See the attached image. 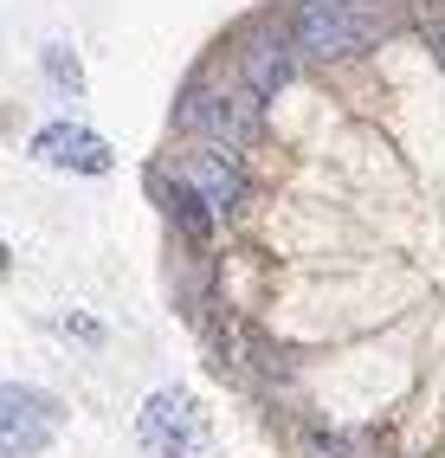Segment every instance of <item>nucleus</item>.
Instances as JSON below:
<instances>
[{
    "label": "nucleus",
    "instance_id": "nucleus-1",
    "mask_svg": "<svg viewBox=\"0 0 445 458\" xmlns=\"http://www.w3.org/2000/svg\"><path fill=\"white\" fill-rule=\"evenodd\" d=\"M388 0H297L290 13V46L297 58H316V65H336L388 39Z\"/></svg>",
    "mask_w": 445,
    "mask_h": 458
},
{
    "label": "nucleus",
    "instance_id": "nucleus-2",
    "mask_svg": "<svg viewBox=\"0 0 445 458\" xmlns=\"http://www.w3.org/2000/svg\"><path fill=\"white\" fill-rule=\"evenodd\" d=\"M136 439L162 458H200L206 452V413L188 387H155L136 413Z\"/></svg>",
    "mask_w": 445,
    "mask_h": 458
},
{
    "label": "nucleus",
    "instance_id": "nucleus-3",
    "mask_svg": "<svg viewBox=\"0 0 445 458\" xmlns=\"http://www.w3.org/2000/svg\"><path fill=\"white\" fill-rule=\"evenodd\" d=\"M181 123L200 130L214 148H226V156H239L258 136V98L252 90H194L181 104Z\"/></svg>",
    "mask_w": 445,
    "mask_h": 458
},
{
    "label": "nucleus",
    "instance_id": "nucleus-4",
    "mask_svg": "<svg viewBox=\"0 0 445 458\" xmlns=\"http://www.w3.org/2000/svg\"><path fill=\"white\" fill-rule=\"evenodd\" d=\"M52 426H58V413L39 387L0 381V458H33L52 439Z\"/></svg>",
    "mask_w": 445,
    "mask_h": 458
},
{
    "label": "nucleus",
    "instance_id": "nucleus-5",
    "mask_svg": "<svg viewBox=\"0 0 445 458\" xmlns=\"http://www.w3.org/2000/svg\"><path fill=\"white\" fill-rule=\"evenodd\" d=\"M181 181L214 207V213H239L246 200H252V181H246V168H239V156H226V148H188V162H181Z\"/></svg>",
    "mask_w": 445,
    "mask_h": 458
},
{
    "label": "nucleus",
    "instance_id": "nucleus-6",
    "mask_svg": "<svg viewBox=\"0 0 445 458\" xmlns=\"http://www.w3.org/2000/svg\"><path fill=\"white\" fill-rule=\"evenodd\" d=\"M33 156L52 162V168H65V174H110V142L97 130H84V123H46L33 136Z\"/></svg>",
    "mask_w": 445,
    "mask_h": 458
},
{
    "label": "nucleus",
    "instance_id": "nucleus-7",
    "mask_svg": "<svg viewBox=\"0 0 445 458\" xmlns=\"http://www.w3.org/2000/svg\"><path fill=\"white\" fill-rule=\"evenodd\" d=\"M148 194H155V207L168 213V226L181 233V239H194V246H206V239H214V220H220V213L206 207V200H200V194L188 188L181 174L155 168V174H148Z\"/></svg>",
    "mask_w": 445,
    "mask_h": 458
},
{
    "label": "nucleus",
    "instance_id": "nucleus-8",
    "mask_svg": "<svg viewBox=\"0 0 445 458\" xmlns=\"http://www.w3.org/2000/svg\"><path fill=\"white\" fill-rule=\"evenodd\" d=\"M290 78H297V46L278 39V33H252L246 39V90L264 104V98H278Z\"/></svg>",
    "mask_w": 445,
    "mask_h": 458
},
{
    "label": "nucleus",
    "instance_id": "nucleus-9",
    "mask_svg": "<svg viewBox=\"0 0 445 458\" xmlns=\"http://www.w3.org/2000/svg\"><path fill=\"white\" fill-rule=\"evenodd\" d=\"M39 65H46V78L58 84V98H84V72H78V58H71V46H65V39H52Z\"/></svg>",
    "mask_w": 445,
    "mask_h": 458
},
{
    "label": "nucleus",
    "instance_id": "nucleus-10",
    "mask_svg": "<svg viewBox=\"0 0 445 458\" xmlns=\"http://www.w3.org/2000/svg\"><path fill=\"white\" fill-rule=\"evenodd\" d=\"M304 452H310V458H362V452H355V439L330 433V426H304Z\"/></svg>",
    "mask_w": 445,
    "mask_h": 458
},
{
    "label": "nucleus",
    "instance_id": "nucleus-11",
    "mask_svg": "<svg viewBox=\"0 0 445 458\" xmlns=\"http://www.w3.org/2000/svg\"><path fill=\"white\" fill-rule=\"evenodd\" d=\"M420 26H426V46H432V58L445 65V0H432V7L420 13Z\"/></svg>",
    "mask_w": 445,
    "mask_h": 458
},
{
    "label": "nucleus",
    "instance_id": "nucleus-12",
    "mask_svg": "<svg viewBox=\"0 0 445 458\" xmlns=\"http://www.w3.org/2000/svg\"><path fill=\"white\" fill-rule=\"evenodd\" d=\"M0 265H7V239H0Z\"/></svg>",
    "mask_w": 445,
    "mask_h": 458
}]
</instances>
